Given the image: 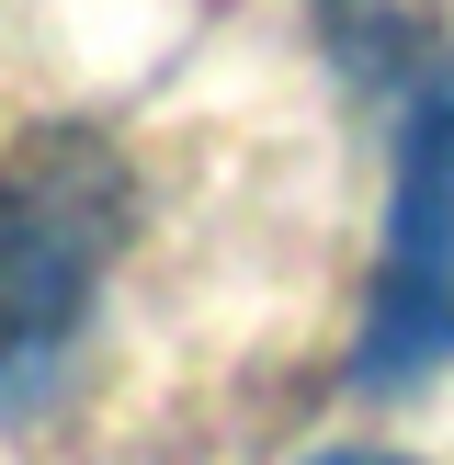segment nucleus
Listing matches in <instances>:
<instances>
[{
    "label": "nucleus",
    "mask_w": 454,
    "mask_h": 465,
    "mask_svg": "<svg viewBox=\"0 0 454 465\" xmlns=\"http://www.w3.org/2000/svg\"><path fill=\"white\" fill-rule=\"evenodd\" d=\"M114 171L91 159H45V171L0 182V420L57 386L68 341L91 318V284L114 262Z\"/></svg>",
    "instance_id": "obj_1"
},
{
    "label": "nucleus",
    "mask_w": 454,
    "mask_h": 465,
    "mask_svg": "<svg viewBox=\"0 0 454 465\" xmlns=\"http://www.w3.org/2000/svg\"><path fill=\"white\" fill-rule=\"evenodd\" d=\"M454 363V80L409 103L398 136V204H386V272L363 307V386H420Z\"/></svg>",
    "instance_id": "obj_2"
}]
</instances>
